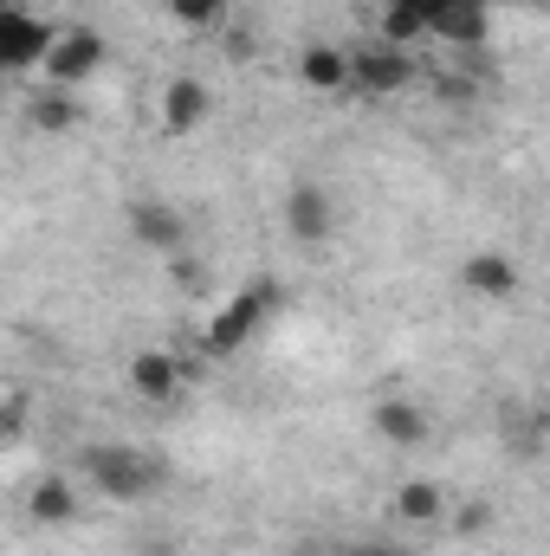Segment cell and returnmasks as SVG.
Instances as JSON below:
<instances>
[{
    "mask_svg": "<svg viewBox=\"0 0 550 556\" xmlns=\"http://www.w3.org/2000/svg\"><path fill=\"white\" fill-rule=\"evenodd\" d=\"M130 233H137L142 247H155V253H182V240H188L182 214L162 207V201H137V207H130Z\"/></svg>",
    "mask_w": 550,
    "mask_h": 556,
    "instance_id": "8",
    "label": "cell"
},
{
    "mask_svg": "<svg viewBox=\"0 0 550 556\" xmlns=\"http://www.w3.org/2000/svg\"><path fill=\"white\" fill-rule=\"evenodd\" d=\"M20 415H26V402L13 395V402H7V415H0V433H20Z\"/></svg>",
    "mask_w": 550,
    "mask_h": 556,
    "instance_id": "21",
    "label": "cell"
},
{
    "mask_svg": "<svg viewBox=\"0 0 550 556\" xmlns=\"http://www.w3.org/2000/svg\"><path fill=\"white\" fill-rule=\"evenodd\" d=\"M175 285H182L188 298H201V291H208V266H195V260H175Z\"/></svg>",
    "mask_w": 550,
    "mask_h": 556,
    "instance_id": "20",
    "label": "cell"
},
{
    "mask_svg": "<svg viewBox=\"0 0 550 556\" xmlns=\"http://www.w3.org/2000/svg\"><path fill=\"white\" fill-rule=\"evenodd\" d=\"M460 278H466V291H479V298H512V291H518V266H512L505 253H473V260L460 266Z\"/></svg>",
    "mask_w": 550,
    "mask_h": 556,
    "instance_id": "9",
    "label": "cell"
},
{
    "mask_svg": "<svg viewBox=\"0 0 550 556\" xmlns=\"http://www.w3.org/2000/svg\"><path fill=\"white\" fill-rule=\"evenodd\" d=\"M26 117H33L39 130H72V124H78V104H72V98H59V91H46V98H33V104H26Z\"/></svg>",
    "mask_w": 550,
    "mask_h": 556,
    "instance_id": "17",
    "label": "cell"
},
{
    "mask_svg": "<svg viewBox=\"0 0 550 556\" xmlns=\"http://www.w3.org/2000/svg\"><path fill=\"white\" fill-rule=\"evenodd\" d=\"M421 33H427V13H414L409 0H389V13H383V39L409 52V46L421 39Z\"/></svg>",
    "mask_w": 550,
    "mask_h": 556,
    "instance_id": "16",
    "label": "cell"
},
{
    "mask_svg": "<svg viewBox=\"0 0 550 556\" xmlns=\"http://www.w3.org/2000/svg\"><path fill=\"white\" fill-rule=\"evenodd\" d=\"M130 389H137L142 402H168V395L182 389V369H175V356H162V350H142L137 363H130Z\"/></svg>",
    "mask_w": 550,
    "mask_h": 556,
    "instance_id": "10",
    "label": "cell"
},
{
    "mask_svg": "<svg viewBox=\"0 0 550 556\" xmlns=\"http://www.w3.org/2000/svg\"><path fill=\"white\" fill-rule=\"evenodd\" d=\"M298 78H304L311 91H343L357 72H350V59H343L337 46H311V52L298 59Z\"/></svg>",
    "mask_w": 550,
    "mask_h": 556,
    "instance_id": "11",
    "label": "cell"
},
{
    "mask_svg": "<svg viewBox=\"0 0 550 556\" xmlns=\"http://www.w3.org/2000/svg\"><path fill=\"white\" fill-rule=\"evenodd\" d=\"M486 525H492V511H486V505H460V511H453V531H460V538H479Z\"/></svg>",
    "mask_w": 550,
    "mask_h": 556,
    "instance_id": "19",
    "label": "cell"
},
{
    "mask_svg": "<svg viewBox=\"0 0 550 556\" xmlns=\"http://www.w3.org/2000/svg\"><path fill=\"white\" fill-rule=\"evenodd\" d=\"M52 46H59V33L46 20H33V13H7L0 20V65L7 72H39Z\"/></svg>",
    "mask_w": 550,
    "mask_h": 556,
    "instance_id": "3",
    "label": "cell"
},
{
    "mask_svg": "<svg viewBox=\"0 0 550 556\" xmlns=\"http://www.w3.org/2000/svg\"><path fill=\"white\" fill-rule=\"evenodd\" d=\"M434 39H447V46H479V39H486V0H453V7L434 20Z\"/></svg>",
    "mask_w": 550,
    "mask_h": 556,
    "instance_id": "12",
    "label": "cell"
},
{
    "mask_svg": "<svg viewBox=\"0 0 550 556\" xmlns=\"http://www.w3.org/2000/svg\"><path fill=\"white\" fill-rule=\"evenodd\" d=\"M285 227H291V240H330V194L317 181H298L285 194Z\"/></svg>",
    "mask_w": 550,
    "mask_h": 556,
    "instance_id": "7",
    "label": "cell"
},
{
    "mask_svg": "<svg viewBox=\"0 0 550 556\" xmlns=\"http://www.w3.org/2000/svg\"><path fill=\"white\" fill-rule=\"evenodd\" d=\"M78 466L91 472V485L104 492V498H149L155 485H162V459H149L137 446H85L78 453Z\"/></svg>",
    "mask_w": 550,
    "mask_h": 556,
    "instance_id": "1",
    "label": "cell"
},
{
    "mask_svg": "<svg viewBox=\"0 0 550 556\" xmlns=\"http://www.w3.org/2000/svg\"><path fill=\"white\" fill-rule=\"evenodd\" d=\"M168 13L182 26H221L227 20V0H168Z\"/></svg>",
    "mask_w": 550,
    "mask_h": 556,
    "instance_id": "18",
    "label": "cell"
},
{
    "mask_svg": "<svg viewBox=\"0 0 550 556\" xmlns=\"http://www.w3.org/2000/svg\"><path fill=\"white\" fill-rule=\"evenodd\" d=\"M273 311H278V285H273V278L247 285V291H240V298L208 324V330H201V350H208V356H234V350H240V343L273 317Z\"/></svg>",
    "mask_w": 550,
    "mask_h": 556,
    "instance_id": "2",
    "label": "cell"
},
{
    "mask_svg": "<svg viewBox=\"0 0 550 556\" xmlns=\"http://www.w3.org/2000/svg\"><path fill=\"white\" fill-rule=\"evenodd\" d=\"M370 427H376L389 446H421V440H427V415H421L414 402H383Z\"/></svg>",
    "mask_w": 550,
    "mask_h": 556,
    "instance_id": "13",
    "label": "cell"
},
{
    "mask_svg": "<svg viewBox=\"0 0 550 556\" xmlns=\"http://www.w3.org/2000/svg\"><path fill=\"white\" fill-rule=\"evenodd\" d=\"M208 111H214V98H208V85H201V78H168V91H162V130H168V137L201 130V124H208Z\"/></svg>",
    "mask_w": 550,
    "mask_h": 556,
    "instance_id": "6",
    "label": "cell"
},
{
    "mask_svg": "<svg viewBox=\"0 0 550 556\" xmlns=\"http://www.w3.org/2000/svg\"><path fill=\"white\" fill-rule=\"evenodd\" d=\"M104 65V39L98 33H85V26H72V33H59V46L46 52V85H85L91 72Z\"/></svg>",
    "mask_w": 550,
    "mask_h": 556,
    "instance_id": "4",
    "label": "cell"
},
{
    "mask_svg": "<svg viewBox=\"0 0 550 556\" xmlns=\"http://www.w3.org/2000/svg\"><path fill=\"white\" fill-rule=\"evenodd\" d=\"M343 556H402V551H396V544H350Z\"/></svg>",
    "mask_w": 550,
    "mask_h": 556,
    "instance_id": "22",
    "label": "cell"
},
{
    "mask_svg": "<svg viewBox=\"0 0 550 556\" xmlns=\"http://www.w3.org/2000/svg\"><path fill=\"white\" fill-rule=\"evenodd\" d=\"M78 511V492L65 485V479H46V485H33V518L39 525H65Z\"/></svg>",
    "mask_w": 550,
    "mask_h": 556,
    "instance_id": "14",
    "label": "cell"
},
{
    "mask_svg": "<svg viewBox=\"0 0 550 556\" xmlns=\"http://www.w3.org/2000/svg\"><path fill=\"white\" fill-rule=\"evenodd\" d=\"M396 511H402L409 525H434V518H440V485H434V479H409V485L396 492Z\"/></svg>",
    "mask_w": 550,
    "mask_h": 556,
    "instance_id": "15",
    "label": "cell"
},
{
    "mask_svg": "<svg viewBox=\"0 0 550 556\" xmlns=\"http://www.w3.org/2000/svg\"><path fill=\"white\" fill-rule=\"evenodd\" d=\"M350 85H363V91H376V98H389V91H402L414 78V59L402 52V46H376V52H357L350 59Z\"/></svg>",
    "mask_w": 550,
    "mask_h": 556,
    "instance_id": "5",
    "label": "cell"
}]
</instances>
